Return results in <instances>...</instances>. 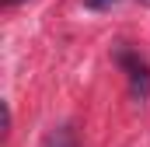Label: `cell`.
<instances>
[{"mask_svg":"<svg viewBox=\"0 0 150 147\" xmlns=\"http://www.w3.org/2000/svg\"><path fill=\"white\" fill-rule=\"evenodd\" d=\"M119 63L129 74V91H133V98H147V91H150V67L140 56H133V53H119Z\"/></svg>","mask_w":150,"mask_h":147,"instance_id":"1","label":"cell"},{"mask_svg":"<svg viewBox=\"0 0 150 147\" xmlns=\"http://www.w3.org/2000/svg\"><path fill=\"white\" fill-rule=\"evenodd\" d=\"M45 147H74V140H70V130H56L52 137H49V144Z\"/></svg>","mask_w":150,"mask_h":147,"instance_id":"2","label":"cell"},{"mask_svg":"<svg viewBox=\"0 0 150 147\" xmlns=\"http://www.w3.org/2000/svg\"><path fill=\"white\" fill-rule=\"evenodd\" d=\"M91 7H108V4H115V0H87Z\"/></svg>","mask_w":150,"mask_h":147,"instance_id":"3","label":"cell"},{"mask_svg":"<svg viewBox=\"0 0 150 147\" xmlns=\"http://www.w3.org/2000/svg\"><path fill=\"white\" fill-rule=\"evenodd\" d=\"M4 7H14V4H25V0H0Z\"/></svg>","mask_w":150,"mask_h":147,"instance_id":"4","label":"cell"}]
</instances>
